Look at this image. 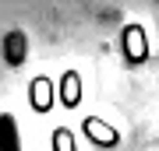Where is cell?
I'll return each instance as SVG.
<instances>
[{
  "instance_id": "6da1fadb",
  "label": "cell",
  "mask_w": 159,
  "mask_h": 151,
  "mask_svg": "<svg viewBox=\"0 0 159 151\" xmlns=\"http://www.w3.org/2000/svg\"><path fill=\"white\" fill-rule=\"evenodd\" d=\"M0 151H21V137H18V123L11 112L0 116Z\"/></svg>"
}]
</instances>
